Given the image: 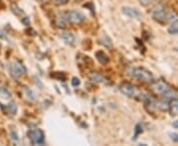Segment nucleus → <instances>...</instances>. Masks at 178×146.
<instances>
[{
  "label": "nucleus",
  "instance_id": "obj_1",
  "mask_svg": "<svg viewBox=\"0 0 178 146\" xmlns=\"http://www.w3.org/2000/svg\"><path fill=\"white\" fill-rule=\"evenodd\" d=\"M130 75L138 80L144 82H152L153 80V75L150 71L144 68V67H133L130 70Z\"/></svg>",
  "mask_w": 178,
  "mask_h": 146
},
{
  "label": "nucleus",
  "instance_id": "obj_2",
  "mask_svg": "<svg viewBox=\"0 0 178 146\" xmlns=\"http://www.w3.org/2000/svg\"><path fill=\"white\" fill-rule=\"evenodd\" d=\"M65 16L66 18V21L72 24H81L85 21V16L79 11H67L65 13Z\"/></svg>",
  "mask_w": 178,
  "mask_h": 146
},
{
  "label": "nucleus",
  "instance_id": "obj_3",
  "mask_svg": "<svg viewBox=\"0 0 178 146\" xmlns=\"http://www.w3.org/2000/svg\"><path fill=\"white\" fill-rule=\"evenodd\" d=\"M28 135H29V139L33 145H42L45 142V134L41 129L31 130L28 133Z\"/></svg>",
  "mask_w": 178,
  "mask_h": 146
},
{
  "label": "nucleus",
  "instance_id": "obj_4",
  "mask_svg": "<svg viewBox=\"0 0 178 146\" xmlns=\"http://www.w3.org/2000/svg\"><path fill=\"white\" fill-rule=\"evenodd\" d=\"M120 90L123 94H125L126 96L131 97V98H137L141 96V92L136 86H134L129 83H124L120 87Z\"/></svg>",
  "mask_w": 178,
  "mask_h": 146
},
{
  "label": "nucleus",
  "instance_id": "obj_5",
  "mask_svg": "<svg viewBox=\"0 0 178 146\" xmlns=\"http://www.w3.org/2000/svg\"><path fill=\"white\" fill-rule=\"evenodd\" d=\"M165 14H166V12H165L164 4L162 2H158L152 9V17L155 20H157V21H161L162 20L163 22H165L164 21Z\"/></svg>",
  "mask_w": 178,
  "mask_h": 146
},
{
  "label": "nucleus",
  "instance_id": "obj_6",
  "mask_svg": "<svg viewBox=\"0 0 178 146\" xmlns=\"http://www.w3.org/2000/svg\"><path fill=\"white\" fill-rule=\"evenodd\" d=\"M9 71H10V74L12 75V77L18 78L19 76H21L22 74L26 73L27 69L23 64H21V63L14 62L9 66Z\"/></svg>",
  "mask_w": 178,
  "mask_h": 146
},
{
  "label": "nucleus",
  "instance_id": "obj_7",
  "mask_svg": "<svg viewBox=\"0 0 178 146\" xmlns=\"http://www.w3.org/2000/svg\"><path fill=\"white\" fill-rule=\"evenodd\" d=\"M152 90L155 92L156 94H162L164 95L168 92L170 90L168 84L164 81H158L156 83H154L152 85Z\"/></svg>",
  "mask_w": 178,
  "mask_h": 146
},
{
  "label": "nucleus",
  "instance_id": "obj_8",
  "mask_svg": "<svg viewBox=\"0 0 178 146\" xmlns=\"http://www.w3.org/2000/svg\"><path fill=\"white\" fill-rule=\"evenodd\" d=\"M122 12L123 14L128 16L130 18H133V19H141V12L138 11L136 8H132V7H123L122 8Z\"/></svg>",
  "mask_w": 178,
  "mask_h": 146
},
{
  "label": "nucleus",
  "instance_id": "obj_9",
  "mask_svg": "<svg viewBox=\"0 0 178 146\" xmlns=\"http://www.w3.org/2000/svg\"><path fill=\"white\" fill-rule=\"evenodd\" d=\"M61 38L67 43V45H74V42H75L74 35L72 33H69V32H61Z\"/></svg>",
  "mask_w": 178,
  "mask_h": 146
},
{
  "label": "nucleus",
  "instance_id": "obj_10",
  "mask_svg": "<svg viewBox=\"0 0 178 146\" xmlns=\"http://www.w3.org/2000/svg\"><path fill=\"white\" fill-rule=\"evenodd\" d=\"M89 78L92 81L96 82V83H104V82H106V78L103 76L101 73H99V72H91L89 74Z\"/></svg>",
  "mask_w": 178,
  "mask_h": 146
},
{
  "label": "nucleus",
  "instance_id": "obj_11",
  "mask_svg": "<svg viewBox=\"0 0 178 146\" xmlns=\"http://www.w3.org/2000/svg\"><path fill=\"white\" fill-rule=\"evenodd\" d=\"M165 22H169L171 24H176L178 23V14L176 12H168L165 14Z\"/></svg>",
  "mask_w": 178,
  "mask_h": 146
},
{
  "label": "nucleus",
  "instance_id": "obj_12",
  "mask_svg": "<svg viewBox=\"0 0 178 146\" xmlns=\"http://www.w3.org/2000/svg\"><path fill=\"white\" fill-rule=\"evenodd\" d=\"M95 56H96L97 60L100 62L101 64H106V63H108V61H109L108 55H107L105 53H103V51H96Z\"/></svg>",
  "mask_w": 178,
  "mask_h": 146
},
{
  "label": "nucleus",
  "instance_id": "obj_13",
  "mask_svg": "<svg viewBox=\"0 0 178 146\" xmlns=\"http://www.w3.org/2000/svg\"><path fill=\"white\" fill-rule=\"evenodd\" d=\"M66 23L67 21L65 14H59L57 17V19H55V24H57V26L58 28H63L66 25Z\"/></svg>",
  "mask_w": 178,
  "mask_h": 146
},
{
  "label": "nucleus",
  "instance_id": "obj_14",
  "mask_svg": "<svg viewBox=\"0 0 178 146\" xmlns=\"http://www.w3.org/2000/svg\"><path fill=\"white\" fill-rule=\"evenodd\" d=\"M0 98L2 100H9L11 98V93L9 92V90L5 87H1L0 88Z\"/></svg>",
  "mask_w": 178,
  "mask_h": 146
},
{
  "label": "nucleus",
  "instance_id": "obj_15",
  "mask_svg": "<svg viewBox=\"0 0 178 146\" xmlns=\"http://www.w3.org/2000/svg\"><path fill=\"white\" fill-rule=\"evenodd\" d=\"M100 43L102 45H104L106 47H108V49H112L113 47V45H112V42H111V39L107 37L106 35H103L101 39H100Z\"/></svg>",
  "mask_w": 178,
  "mask_h": 146
},
{
  "label": "nucleus",
  "instance_id": "obj_16",
  "mask_svg": "<svg viewBox=\"0 0 178 146\" xmlns=\"http://www.w3.org/2000/svg\"><path fill=\"white\" fill-rule=\"evenodd\" d=\"M6 110L10 114H15L17 113V106H16L14 102H11L6 106Z\"/></svg>",
  "mask_w": 178,
  "mask_h": 146
},
{
  "label": "nucleus",
  "instance_id": "obj_17",
  "mask_svg": "<svg viewBox=\"0 0 178 146\" xmlns=\"http://www.w3.org/2000/svg\"><path fill=\"white\" fill-rule=\"evenodd\" d=\"M11 10H12V12H13L16 16H21V15L24 14L23 11L20 9V7L16 3H12L11 4Z\"/></svg>",
  "mask_w": 178,
  "mask_h": 146
},
{
  "label": "nucleus",
  "instance_id": "obj_18",
  "mask_svg": "<svg viewBox=\"0 0 178 146\" xmlns=\"http://www.w3.org/2000/svg\"><path fill=\"white\" fill-rule=\"evenodd\" d=\"M141 131H142V126H141V124H137V125H136V128H134V139H137L138 135V134H140V133H141Z\"/></svg>",
  "mask_w": 178,
  "mask_h": 146
},
{
  "label": "nucleus",
  "instance_id": "obj_19",
  "mask_svg": "<svg viewBox=\"0 0 178 146\" xmlns=\"http://www.w3.org/2000/svg\"><path fill=\"white\" fill-rule=\"evenodd\" d=\"M25 92L27 93V96L29 97V99H31V101H34L35 100V95H34V93L32 92V90L31 89H29V88H27V87H25Z\"/></svg>",
  "mask_w": 178,
  "mask_h": 146
},
{
  "label": "nucleus",
  "instance_id": "obj_20",
  "mask_svg": "<svg viewBox=\"0 0 178 146\" xmlns=\"http://www.w3.org/2000/svg\"><path fill=\"white\" fill-rule=\"evenodd\" d=\"M168 32H169L170 34H172V35L178 34V27H176V26H171L168 29Z\"/></svg>",
  "mask_w": 178,
  "mask_h": 146
},
{
  "label": "nucleus",
  "instance_id": "obj_21",
  "mask_svg": "<svg viewBox=\"0 0 178 146\" xmlns=\"http://www.w3.org/2000/svg\"><path fill=\"white\" fill-rule=\"evenodd\" d=\"M79 84H80V80L77 78V77H73L72 78V80H71V85L74 86V87H76L78 86Z\"/></svg>",
  "mask_w": 178,
  "mask_h": 146
},
{
  "label": "nucleus",
  "instance_id": "obj_22",
  "mask_svg": "<svg viewBox=\"0 0 178 146\" xmlns=\"http://www.w3.org/2000/svg\"><path fill=\"white\" fill-rule=\"evenodd\" d=\"M152 1H153V0H140V2H141V4L142 6H148Z\"/></svg>",
  "mask_w": 178,
  "mask_h": 146
},
{
  "label": "nucleus",
  "instance_id": "obj_23",
  "mask_svg": "<svg viewBox=\"0 0 178 146\" xmlns=\"http://www.w3.org/2000/svg\"><path fill=\"white\" fill-rule=\"evenodd\" d=\"M10 135H11V138L13 140H15V141H18L19 140V137L17 135V133H16V131H11L10 132Z\"/></svg>",
  "mask_w": 178,
  "mask_h": 146
},
{
  "label": "nucleus",
  "instance_id": "obj_24",
  "mask_svg": "<svg viewBox=\"0 0 178 146\" xmlns=\"http://www.w3.org/2000/svg\"><path fill=\"white\" fill-rule=\"evenodd\" d=\"M170 137L174 142H178V133H170Z\"/></svg>",
  "mask_w": 178,
  "mask_h": 146
},
{
  "label": "nucleus",
  "instance_id": "obj_25",
  "mask_svg": "<svg viewBox=\"0 0 178 146\" xmlns=\"http://www.w3.org/2000/svg\"><path fill=\"white\" fill-rule=\"evenodd\" d=\"M68 0H54V3L57 4V5H62V4H65L67 3Z\"/></svg>",
  "mask_w": 178,
  "mask_h": 146
},
{
  "label": "nucleus",
  "instance_id": "obj_26",
  "mask_svg": "<svg viewBox=\"0 0 178 146\" xmlns=\"http://www.w3.org/2000/svg\"><path fill=\"white\" fill-rule=\"evenodd\" d=\"M22 22L24 24H26V25H28V24H30V20H29V18H24V19H22Z\"/></svg>",
  "mask_w": 178,
  "mask_h": 146
},
{
  "label": "nucleus",
  "instance_id": "obj_27",
  "mask_svg": "<svg viewBox=\"0 0 178 146\" xmlns=\"http://www.w3.org/2000/svg\"><path fill=\"white\" fill-rule=\"evenodd\" d=\"M173 126L175 128H178V121H174L173 122Z\"/></svg>",
  "mask_w": 178,
  "mask_h": 146
},
{
  "label": "nucleus",
  "instance_id": "obj_28",
  "mask_svg": "<svg viewBox=\"0 0 178 146\" xmlns=\"http://www.w3.org/2000/svg\"><path fill=\"white\" fill-rule=\"evenodd\" d=\"M78 1H80V0H78Z\"/></svg>",
  "mask_w": 178,
  "mask_h": 146
}]
</instances>
